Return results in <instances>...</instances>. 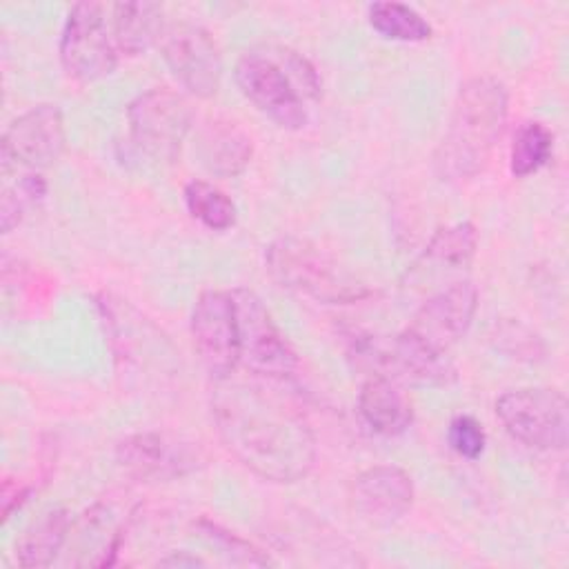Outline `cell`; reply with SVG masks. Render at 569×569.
<instances>
[{
    "label": "cell",
    "mask_w": 569,
    "mask_h": 569,
    "mask_svg": "<svg viewBox=\"0 0 569 569\" xmlns=\"http://www.w3.org/2000/svg\"><path fill=\"white\" fill-rule=\"evenodd\" d=\"M251 376L213 380L211 418L231 456L251 473L271 482L302 480L316 462V438L287 398Z\"/></svg>",
    "instance_id": "6da1fadb"
},
{
    "label": "cell",
    "mask_w": 569,
    "mask_h": 569,
    "mask_svg": "<svg viewBox=\"0 0 569 569\" xmlns=\"http://www.w3.org/2000/svg\"><path fill=\"white\" fill-rule=\"evenodd\" d=\"M509 113V93L493 76L467 80L453 102L447 133L438 144L433 167L442 180L478 176L502 136Z\"/></svg>",
    "instance_id": "7a4b0ae2"
},
{
    "label": "cell",
    "mask_w": 569,
    "mask_h": 569,
    "mask_svg": "<svg viewBox=\"0 0 569 569\" xmlns=\"http://www.w3.org/2000/svg\"><path fill=\"white\" fill-rule=\"evenodd\" d=\"M233 80L242 96L282 129L307 124V100L320 98V78L313 64L282 44H258L244 51Z\"/></svg>",
    "instance_id": "3957f363"
},
{
    "label": "cell",
    "mask_w": 569,
    "mask_h": 569,
    "mask_svg": "<svg viewBox=\"0 0 569 569\" xmlns=\"http://www.w3.org/2000/svg\"><path fill=\"white\" fill-rule=\"evenodd\" d=\"M264 264L282 289L320 305H353L371 296L367 282L305 238L273 240L267 247Z\"/></svg>",
    "instance_id": "277c9868"
},
{
    "label": "cell",
    "mask_w": 569,
    "mask_h": 569,
    "mask_svg": "<svg viewBox=\"0 0 569 569\" xmlns=\"http://www.w3.org/2000/svg\"><path fill=\"white\" fill-rule=\"evenodd\" d=\"M98 307L122 373L142 382H160L162 376L178 371V353L167 336L129 300L102 293Z\"/></svg>",
    "instance_id": "5b68a950"
},
{
    "label": "cell",
    "mask_w": 569,
    "mask_h": 569,
    "mask_svg": "<svg viewBox=\"0 0 569 569\" xmlns=\"http://www.w3.org/2000/svg\"><path fill=\"white\" fill-rule=\"evenodd\" d=\"M505 431L533 449H565L569 436L567 398L551 387H518L496 400Z\"/></svg>",
    "instance_id": "8992f818"
},
{
    "label": "cell",
    "mask_w": 569,
    "mask_h": 569,
    "mask_svg": "<svg viewBox=\"0 0 569 569\" xmlns=\"http://www.w3.org/2000/svg\"><path fill=\"white\" fill-rule=\"evenodd\" d=\"M127 122L133 147L153 158L173 162L193 124L189 100L171 89H149L127 107Z\"/></svg>",
    "instance_id": "52a82bcc"
},
{
    "label": "cell",
    "mask_w": 569,
    "mask_h": 569,
    "mask_svg": "<svg viewBox=\"0 0 569 569\" xmlns=\"http://www.w3.org/2000/svg\"><path fill=\"white\" fill-rule=\"evenodd\" d=\"M236 325H238V347L240 365L258 378L282 382L298 365V358L289 342L276 327L269 309L262 300L244 287L231 289Z\"/></svg>",
    "instance_id": "ba28073f"
},
{
    "label": "cell",
    "mask_w": 569,
    "mask_h": 569,
    "mask_svg": "<svg viewBox=\"0 0 569 569\" xmlns=\"http://www.w3.org/2000/svg\"><path fill=\"white\" fill-rule=\"evenodd\" d=\"M60 60L64 71L80 82L100 80L116 69L118 47L104 4L87 0L69 9L60 36Z\"/></svg>",
    "instance_id": "9c48e42d"
},
{
    "label": "cell",
    "mask_w": 569,
    "mask_h": 569,
    "mask_svg": "<svg viewBox=\"0 0 569 569\" xmlns=\"http://www.w3.org/2000/svg\"><path fill=\"white\" fill-rule=\"evenodd\" d=\"M476 309L478 289L473 282L456 280L427 298L400 333L431 356H447L471 327Z\"/></svg>",
    "instance_id": "30bf717a"
},
{
    "label": "cell",
    "mask_w": 569,
    "mask_h": 569,
    "mask_svg": "<svg viewBox=\"0 0 569 569\" xmlns=\"http://www.w3.org/2000/svg\"><path fill=\"white\" fill-rule=\"evenodd\" d=\"M160 56L173 78L196 98H211L220 89L222 58L211 33L187 20L169 22L158 40Z\"/></svg>",
    "instance_id": "8fae6325"
},
{
    "label": "cell",
    "mask_w": 569,
    "mask_h": 569,
    "mask_svg": "<svg viewBox=\"0 0 569 569\" xmlns=\"http://www.w3.org/2000/svg\"><path fill=\"white\" fill-rule=\"evenodd\" d=\"M118 465L138 480H173L198 471L204 465V451L198 442L167 433L138 431L116 445Z\"/></svg>",
    "instance_id": "7c38bea8"
},
{
    "label": "cell",
    "mask_w": 569,
    "mask_h": 569,
    "mask_svg": "<svg viewBox=\"0 0 569 569\" xmlns=\"http://www.w3.org/2000/svg\"><path fill=\"white\" fill-rule=\"evenodd\" d=\"M193 347L213 380L227 378L240 365L238 325L231 291L207 289L191 311Z\"/></svg>",
    "instance_id": "4fadbf2b"
},
{
    "label": "cell",
    "mask_w": 569,
    "mask_h": 569,
    "mask_svg": "<svg viewBox=\"0 0 569 569\" xmlns=\"http://www.w3.org/2000/svg\"><path fill=\"white\" fill-rule=\"evenodd\" d=\"M67 147L62 111L56 104H36L11 120L2 136L4 164L13 162L31 171L58 162Z\"/></svg>",
    "instance_id": "5bb4252c"
},
{
    "label": "cell",
    "mask_w": 569,
    "mask_h": 569,
    "mask_svg": "<svg viewBox=\"0 0 569 569\" xmlns=\"http://www.w3.org/2000/svg\"><path fill=\"white\" fill-rule=\"evenodd\" d=\"M349 505L362 522L389 527L411 509L413 480L396 465L369 467L351 480Z\"/></svg>",
    "instance_id": "9a60e30c"
},
{
    "label": "cell",
    "mask_w": 569,
    "mask_h": 569,
    "mask_svg": "<svg viewBox=\"0 0 569 569\" xmlns=\"http://www.w3.org/2000/svg\"><path fill=\"white\" fill-rule=\"evenodd\" d=\"M196 156L207 173L216 178H233L251 162L253 140L238 122L213 116L198 129Z\"/></svg>",
    "instance_id": "2e32d148"
},
{
    "label": "cell",
    "mask_w": 569,
    "mask_h": 569,
    "mask_svg": "<svg viewBox=\"0 0 569 569\" xmlns=\"http://www.w3.org/2000/svg\"><path fill=\"white\" fill-rule=\"evenodd\" d=\"M362 420L380 436H400L413 420V409L402 387L385 376H369L358 391Z\"/></svg>",
    "instance_id": "e0dca14e"
},
{
    "label": "cell",
    "mask_w": 569,
    "mask_h": 569,
    "mask_svg": "<svg viewBox=\"0 0 569 569\" xmlns=\"http://www.w3.org/2000/svg\"><path fill=\"white\" fill-rule=\"evenodd\" d=\"M162 4L138 0V2H116L111 7V33L118 53L140 56L149 47L158 44L162 31Z\"/></svg>",
    "instance_id": "ac0fdd59"
},
{
    "label": "cell",
    "mask_w": 569,
    "mask_h": 569,
    "mask_svg": "<svg viewBox=\"0 0 569 569\" xmlns=\"http://www.w3.org/2000/svg\"><path fill=\"white\" fill-rule=\"evenodd\" d=\"M71 529L67 509H51L31 522L16 545V560L24 569L49 567L64 547Z\"/></svg>",
    "instance_id": "d6986e66"
},
{
    "label": "cell",
    "mask_w": 569,
    "mask_h": 569,
    "mask_svg": "<svg viewBox=\"0 0 569 569\" xmlns=\"http://www.w3.org/2000/svg\"><path fill=\"white\" fill-rule=\"evenodd\" d=\"M476 247H478V231L471 222H456V224L440 227L427 242L413 269L429 267L431 271L436 269L462 271L471 264L476 256Z\"/></svg>",
    "instance_id": "ffe728a7"
},
{
    "label": "cell",
    "mask_w": 569,
    "mask_h": 569,
    "mask_svg": "<svg viewBox=\"0 0 569 569\" xmlns=\"http://www.w3.org/2000/svg\"><path fill=\"white\" fill-rule=\"evenodd\" d=\"M369 24L387 40L422 42L431 36V24L402 2H373L369 7Z\"/></svg>",
    "instance_id": "44dd1931"
},
{
    "label": "cell",
    "mask_w": 569,
    "mask_h": 569,
    "mask_svg": "<svg viewBox=\"0 0 569 569\" xmlns=\"http://www.w3.org/2000/svg\"><path fill=\"white\" fill-rule=\"evenodd\" d=\"M189 213L211 231H227L236 224V204L231 198L207 180H191L184 187Z\"/></svg>",
    "instance_id": "7402d4cb"
},
{
    "label": "cell",
    "mask_w": 569,
    "mask_h": 569,
    "mask_svg": "<svg viewBox=\"0 0 569 569\" xmlns=\"http://www.w3.org/2000/svg\"><path fill=\"white\" fill-rule=\"evenodd\" d=\"M553 151V133L542 122H525L518 127L509 149V171L527 178L542 169Z\"/></svg>",
    "instance_id": "603a6c76"
},
{
    "label": "cell",
    "mask_w": 569,
    "mask_h": 569,
    "mask_svg": "<svg viewBox=\"0 0 569 569\" xmlns=\"http://www.w3.org/2000/svg\"><path fill=\"white\" fill-rule=\"evenodd\" d=\"M47 193V182L40 173L31 171L20 176V180L7 187L0 196V224L2 233H9L13 227L20 224L24 213L36 207Z\"/></svg>",
    "instance_id": "cb8c5ba5"
},
{
    "label": "cell",
    "mask_w": 569,
    "mask_h": 569,
    "mask_svg": "<svg viewBox=\"0 0 569 569\" xmlns=\"http://www.w3.org/2000/svg\"><path fill=\"white\" fill-rule=\"evenodd\" d=\"M193 529L198 531L200 538H204L207 542L218 547L220 553H224L227 560L233 562V565H240V567L273 565V560L269 556H264L258 547H253L244 538L236 536L233 531H227L224 527H220V525H216V522H211L207 518L193 522Z\"/></svg>",
    "instance_id": "d4e9b609"
},
{
    "label": "cell",
    "mask_w": 569,
    "mask_h": 569,
    "mask_svg": "<svg viewBox=\"0 0 569 569\" xmlns=\"http://www.w3.org/2000/svg\"><path fill=\"white\" fill-rule=\"evenodd\" d=\"M447 440H449V447L458 456H462L467 460H476L485 451L487 433H485L482 425L476 418H471V416H456L449 422Z\"/></svg>",
    "instance_id": "484cf974"
},
{
    "label": "cell",
    "mask_w": 569,
    "mask_h": 569,
    "mask_svg": "<svg viewBox=\"0 0 569 569\" xmlns=\"http://www.w3.org/2000/svg\"><path fill=\"white\" fill-rule=\"evenodd\" d=\"M29 491H31L29 487H22L18 482L4 480V485H2V520H9L11 511L18 509L27 500Z\"/></svg>",
    "instance_id": "4316f807"
},
{
    "label": "cell",
    "mask_w": 569,
    "mask_h": 569,
    "mask_svg": "<svg viewBox=\"0 0 569 569\" xmlns=\"http://www.w3.org/2000/svg\"><path fill=\"white\" fill-rule=\"evenodd\" d=\"M160 567H207V562L189 551H171L169 556L158 560Z\"/></svg>",
    "instance_id": "83f0119b"
}]
</instances>
